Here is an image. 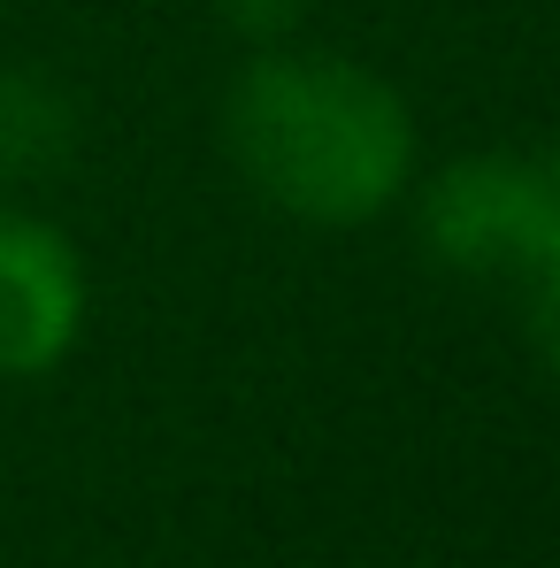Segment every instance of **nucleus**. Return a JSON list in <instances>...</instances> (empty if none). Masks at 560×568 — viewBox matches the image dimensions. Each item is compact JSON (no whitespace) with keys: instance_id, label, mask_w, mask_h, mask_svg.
Masks as SVG:
<instances>
[{"instance_id":"nucleus-1","label":"nucleus","mask_w":560,"mask_h":568,"mask_svg":"<svg viewBox=\"0 0 560 568\" xmlns=\"http://www.w3.org/2000/svg\"><path fill=\"white\" fill-rule=\"evenodd\" d=\"M238 178L292 223L354 231L415 178V115L346 54H254L223 100Z\"/></svg>"},{"instance_id":"nucleus-2","label":"nucleus","mask_w":560,"mask_h":568,"mask_svg":"<svg viewBox=\"0 0 560 568\" xmlns=\"http://www.w3.org/2000/svg\"><path fill=\"white\" fill-rule=\"evenodd\" d=\"M78 338H85V262H78V246L54 223L0 207V384L62 369Z\"/></svg>"},{"instance_id":"nucleus-3","label":"nucleus","mask_w":560,"mask_h":568,"mask_svg":"<svg viewBox=\"0 0 560 568\" xmlns=\"http://www.w3.org/2000/svg\"><path fill=\"white\" fill-rule=\"evenodd\" d=\"M538 162L530 154H468L422 192V246L461 277H515L530 254Z\"/></svg>"},{"instance_id":"nucleus-4","label":"nucleus","mask_w":560,"mask_h":568,"mask_svg":"<svg viewBox=\"0 0 560 568\" xmlns=\"http://www.w3.org/2000/svg\"><path fill=\"white\" fill-rule=\"evenodd\" d=\"M78 154V108L39 70H0V178H47Z\"/></svg>"},{"instance_id":"nucleus-5","label":"nucleus","mask_w":560,"mask_h":568,"mask_svg":"<svg viewBox=\"0 0 560 568\" xmlns=\"http://www.w3.org/2000/svg\"><path fill=\"white\" fill-rule=\"evenodd\" d=\"M538 162V215H530V254H522V270L507 284L538 277V270H560V146L553 154H530Z\"/></svg>"},{"instance_id":"nucleus-6","label":"nucleus","mask_w":560,"mask_h":568,"mask_svg":"<svg viewBox=\"0 0 560 568\" xmlns=\"http://www.w3.org/2000/svg\"><path fill=\"white\" fill-rule=\"evenodd\" d=\"M515 292H522V331H530L538 362L560 377V270H538V277L515 284Z\"/></svg>"},{"instance_id":"nucleus-7","label":"nucleus","mask_w":560,"mask_h":568,"mask_svg":"<svg viewBox=\"0 0 560 568\" xmlns=\"http://www.w3.org/2000/svg\"><path fill=\"white\" fill-rule=\"evenodd\" d=\"M223 8H231L246 31H277V23H292V16H299V0H223Z\"/></svg>"}]
</instances>
